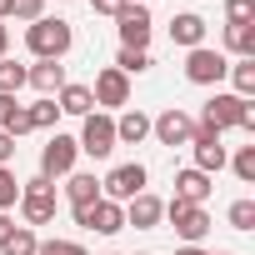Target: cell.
<instances>
[{
	"label": "cell",
	"instance_id": "23",
	"mask_svg": "<svg viewBox=\"0 0 255 255\" xmlns=\"http://www.w3.org/2000/svg\"><path fill=\"white\" fill-rule=\"evenodd\" d=\"M35 250H40V240H35V230H30V225H15V230H10V240L0 245V255H35Z\"/></svg>",
	"mask_w": 255,
	"mask_h": 255
},
{
	"label": "cell",
	"instance_id": "35",
	"mask_svg": "<svg viewBox=\"0 0 255 255\" xmlns=\"http://www.w3.org/2000/svg\"><path fill=\"white\" fill-rule=\"evenodd\" d=\"M10 160H15V140L0 130V165H10Z\"/></svg>",
	"mask_w": 255,
	"mask_h": 255
},
{
	"label": "cell",
	"instance_id": "9",
	"mask_svg": "<svg viewBox=\"0 0 255 255\" xmlns=\"http://www.w3.org/2000/svg\"><path fill=\"white\" fill-rule=\"evenodd\" d=\"M75 155H80V145H75L70 135H50V145L40 150V175H45V180L75 175Z\"/></svg>",
	"mask_w": 255,
	"mask_h": 255
},
{
	"label": "cell",
	"instance_id": "18",
	"mask_svg": "<svg viewBox=\"0 0 255 255\" xmlns=\"http://www.w3.org/2000/svg\"><path fill=\"white\" fill-rule=\"evenodd\" d=\"M0 130H5L10 140L30 130V110H25V105H20L15 95H0Z\"/></svg>",
	"mask_w": 255,
	"mask_h": 255
},
{
	"label": "cell",
	"instance_id": "39",
	"mask_svg": "<svg viewBox=\"0 0 255 255\" xmlns=\"http://www.w3.org/2000/svg\"><path fill=\"white\" fill-rule=\"evenodd\" d=\"M5 15H10V0H0V20H5Z\"/></svg>",
	"mask_w": 255,
	"mask_h": 255
},
{
	"label": "cell",
	"instance_id": "14",
	"mask_svg": "<svg viewBox=\"0 0 255 255\" xmlns=\"http://www.w3.org/2000/svg\"><path fill=\"white\" fill-rule=\"evenodd\" d=\"M210 190H215V185H210V175H205V170H195V165L175 175V200H190V205H205V200H210Z\"/></svg>",
	"mask_w": 255,
	"mask_h": 255
},
{
	"label": "cell",
	"instance_id": "26",
	"mask_svg": "<svg viewBox=\"0 0 255 255\" xmlns=\"http://www.w3.org/2000/svg\"><path fill=\"white\" fill-rule=\"evenodd\" d=\"M220 165H225V145H220V140L195 145V170H205V175H210V170H220Z\"/></svg>",
	"mask_w": 255,
	"mask_h": 255
},
{
	"label": "cell",
	"instance_id": "4",
	"mask_svg": "<svg viewBox=\"0 0 255 255\" xmlns=\"http://www.w3.org/2000/svg\"><path fill=\"white\" fill-rule=\"evenodd\" d=\"M225 70H230V60H225L220 50H210V45H195V50L185 55V80H190V85H220Z\"/></svg>",
	"mask_w": 255,
	"mask_h": 255
},
{
	"label": "cell",
	"instance_id": "11",
	"mask_svg": "<svg viewBox=\"0 0 255 255\" xmlns=\"http://www.w3.org/2000/svg\"><path fill=\"white\" fill-rule=\"evenodd\" d=\"M115 20H120V45H125V50H145V45H150V10H145V5L130 0Z\"/></svg>",
	"mask_w": 255,
	"mask_h": 255
},
{
	"label": "cell",
	"instance_id": "24",
	"mask_svg": "<svg viewBox=\"0 0 255 255\" xmlns=\"http://www.w3.org/2000/svg\"><path fill=\"white\" fill-rule=\"evenodd\" d=\"M225 75L235 80V95H240V100H250V95H255V60H235Z\"/></svg>",
	"mask_w": 255,
	"mask_h": 255
},
{
	"label": "cell",
	"instance_id": "1",
	"mask_svg": "<svg viewBox=\"0 0 255 255\" xmlns=\"http://www.w3.org/2000/svg\"><path fill=\"white\" fill-rule=\"evenodd\" d=\"M25 45H30V55H40V60H60V55L75 45V30H70V20H60V15H40V20L25 30Z\"/></svg>",
	"mask_w": 255,
	"mask_h": 255
},
{
	"label": "cell",
	"instance_id": "29",
	"mask_svg": "<svg viewBox=\"0 0 255 255\" xmlns=\"http://www.w3.org/2000/svg\"><path fill=\"white\" fill-rule=\"evenodd\" d=\"M225 20L230 25H255V0H225Z\"/></svg>",
	"mask_w": 255,
	"mask_h": 255
},
{
	"label": "cell",
	"instance_id": "19",
	"mask_svg": "<svg viewBox=\"0 0 255 255\" xmlns=\"http://www.w3.org/2000/svg\"><path fill=\"white\" fill-rule=\"evenodd\" d=\"M55 105L65 110V115H90L95 110V95H90V85H60V95H55Z\"/></svg>",
	"mask_w": 255,
	"mask_h": 255
},
{
	"label": "cell",
	"instance_id": "34",
	"mask_svg": "<svg viewBox=\"0 0 255 255\" xmlns=\"http://www.w3.org/2000/svg\"><path fill=\"white\" fill-rule=\"evenodd\" d=\"M90 5H95V15H120L130 0H90Z\"/></svg>",
	"mask_w": 255,
	"mask_h": 255
},
{
	"label": "cell",
	"instance_id": "8",
	"mask_svg": "<svg viewBox=\"0 0 255 255\" xmlns=\"http://www.w3.org/2000/svg\"><path fill=\"white\" fill-rule=\"evenodd\" d=\"M100 190H105V200H115V205H120V200H135V195L145 190V165H135V160H130V165H115V170L100 180Z\"/></svg>",
	"mask_w": 255,
	"mask_h": 255
},
{
	"label": "cell",
	"instance_id": "28",
	"mask_svg": "<svg viewBox=\"0 0 255 255\" xmlns=\"http://www.w3.org/2000/svg\"><path fill=\"white\" fill-rule=\"evenodd\" d=\"M15 200H20V180H15L10 165H0V210H10Z\"/></svg>",
	"mask_w": 255,
	"mask_h": 255
},
{
	"label": "cell",
	"instance_id": "15",
	"mask_svg": "<svg viewBox=\"0 0 255 255\" xmlns=\"http://www.w3.org/2000/svg\"><path fill=\"white\" fill-rule=\"evenodd\" d=\"M170 40H175V45H185V50L205 45V20H200L195 10H180V15L170 20Z\"/></svg>",
	"mask_w": 255,
	"mask_h": 255
},
{
	"label": "cell",
	"instance_id": "38",
	"mask_svg": "<svg viewBox=\"0 0 255 255\" xmlns=\"http://www.w3.org/2000/svg\"><path fill=\"white\" fill-rule=\"evenodd\" d=\"M175 255H205V250H200V245H180Z\"/></svg>",
	"mask_w": 255,
	"mask_h": 255
},
{
	"label": "cell",
	"instance_id": "36",
	"mask_svg": "<svg viewBox=\"0 0 255 255\" xmlns=\"http://www.w3.org/2000/svg\"><path fill=\"white\" fill-rule=\"evenodd\" d=\"M10 230H15V220H10L5 210H0V245H5V240H10Z\"/></svg>",
	"mask_w": 255,
	"mask_h": 255
},
{
	"label": "cell",
	"instance_id": "2",
	"mask_svg": "<svg viewBox=\"0 0 255 255\" xmlns=\"http://www.w3.org/2000/svg\"><path fill=\"white\" fill-rule=\"evenodd\" d=\"M200 125H210V130H225V125L255 130V110H250V100H240V95H210L205 110H200Z\"/></svg>",
	"mask_w": 255,
	"mask_h": 255
},
{
	"label": "cell",
	"instance_id": "30",
	"mask_svg": "<svg viewBox=\"0 0 255 255\" xmlns=\"http://www.w3.org/2000/svg\"><path fill=\"white\" fill-rule=\"evenodd\" d=\"M230 165H235V175H240V180H245V185H250V180H255V145H240V150H235V160H230Z\"/></svg>",
	"mask_w": 255,
	"mask_h": 255
},
{
	"label": "cell",
	"instance_id": "13",
	"mask_svg": "<svg viewBox=\"0 0 255 255\" xmlns=\"http://www.w3.org/2000/svg\"><path fill=\"white\" fill-rule=\"evenodd\" d=\"M160 220H165V200H155L145 190L130 200V210H125V225H135V230H155Z\"/></svg>",
	"mask_w": 255,
	"mask_h": 255
},
{
	"label": "cell",
	"instance_id": "20",
	"mask_svg": "<svg viewBox=\"0 0 255 255\" xmlns=\"http://www.w3.org/2000/svg\"><path fill=\"white\" fill-rule=\"evenodd\" d=\"M65 195H70V210H85V205L100 200V180L95 175H70L65 180Z\"/></svg>",
	"mask_w": 255,
	"mask_h": 255
},
{
	"label": "cell",
	"instance_id": "32",
	"mask_svg": "<svg viewBox=\"0 0 255 255\" xmlns=\"http://www.w3.org/2000/svg\"><path fill=\"white\" fill-rule=\"evenodd\" d=\"M10 15H15V20H30V25H35V20L45 15V0H10Z\"/></svg>",
	"mask_w": 255,
	"mask_h": 255
},
{
	"label": "cell",
	"instance_id": "5",
	"mask_svg": "<svg viewBox=\"0 0 255 255\" xmlns=\"http://www.w3.org/2000/svg\"><path fill=\"white\" fill-rule=\"evenodd\" d=\"M165 220L175 225V235H180L185 245L205 240V230H210V215H205V205H190V200H170V205H165Z\"/></svg>",
	"mask_w": 255,
	"mask_h": 255
},
{
	"label": "cell",
	"instance_id": "12",
	"mask_svg": "<svg viewBox=\"0 0 255 255\" xmlns=\"http://www.w3.org/2000/svg\"><path fill=\"white\" fill-rule=\"evenodd\" d=\"M90 95H95V105H125V100H130V75H120L115 65H105V70L95 75Z\"/></svg>",
	"mask_w": 255,
	"mask_h": 255
},
{
	"label": "cell",
	"instance_id": "16",
	"mask_svg": "<svg viewBox=\"0 0 255 255\" xmlns=\"http://www.w3.org/2000/svg\"><path fill=\"white\" fill-rule=\"evenodd\" d=\"M25 85H35L40 95H60V85H65V65H60V60H40V65L25 70Z\"/></svg>",
	"mask_w": 255,
	"mask_h": 255
},
{
	"label": "cell",
	"instance_id": "22",
	"mask_svg": "<svg viewBox=\"0 0 255 255\" xmlns=\"http://www.w3.org/2000/svg\"><path fill=\"white\" fill-rule=\"evenodd\" d=\"M30 110V130H50V125L60 120V105H55V95H40L35 105H25Z\"/></svg>",
	"mask_w": 255,
	"mask_h": 255
},
{
	"label": "cell",
	"instance_id": "31",
	"mask_svg": "<svg viewBox=\"0 0 255 255\" xmlns=\"http://www.w3.org/2000/svg\"><path fill=\"white\" fill-rule=\"evenodd\" d=\"M230 225L235 230H255V200H235L230 205Z\"/></svg>",
	"mask_w": 255,
	"mask_h": 255
},
{
	"label": "cell",
	"instance_id": "40",
	"mask_svg": "<svg viewBox=\"0 0 255 255\" xmlns=\"http://www.w3.org/2000/svg\"><path fill=\"white\" fill-rule=\"evenodd\" d=\"M220 255H230V250H220Z\"/></svg>",
	"mask_w": 255,
	"mask_h": 255
},
{
	"label": "cell",
	"instance_id": "27",
	"mask_svg": "<svg viewBox=\"0 0 255 255\" xmlns=\"http://www.w3.org/2000/svg\"><path fill=\"white\" fill-rule=\"evenodd\" d=\"M25 85V65H15V60H0V95H15Z\"/></svg>",
	"mask_w": 255,
	"mask_h": 255
},
{
	"label": "cell",
	"instance_id": "7",
	"mask_svg": "<svg viewBox=\"0 0 255 255\" xmlns=\"http://www.w3.org/2000/svg\"><path fill=\"white\" fill-rule=\"evenodd\" d=\"M75 225L80 230H95V235H115V230H125V210L115 205V200H95V205H85V210H75Z\"/></svg>",
	"mask_w": 255,
	"mask_h": 255
},
{
	"label": "cell",
	"instance_id": "21",
	"mask_svg": "<svg viewBox=\"0 0 255 255\" xmlns=\"http://www.w3.org/2000/svg\"><path fill=\"white\" fill-rule=\"evenodd\" d=\"M225 50L240 60H255V25H225Z\"/></svg>",
	"mask_w": 255,
	"mask_h": 255
},
{
	"label": "cell",
	"instance_id": "37",
	"mask_svg": "<svg viewBox=\"0 0 255 255\" xmlns=\"http://www.w3.org/2000/svg\"><path fill=\"white\" fill-rule=\"evenodd\" d=\"M5 50H10V30L0 25V60H5Z\"/></svg>",
	"mask_w": 255,
	"mask_h": 255
},
{
	"label": "cell",
	"instance_id": "10",
	"mask_svg": "<svg viewBox=\"0 0 255 255\" xmlns=\"http://www.w3.org/2000/svg\"><path fill=\"white\" fill-rule=\"evenodd\" d=\"M150 135L160 140V145H190V135H195V120L185 115V110H160L155 120H150Z\"/></svg>",
	"mask_w": 255,
	"mask_h": 255
},
{
	"label": "cell",
	"instance_id": "33",
	"mask_svg": "<svg viewBox=\"0 0 255 255\" xmlns=\"http://www.w3.org/2000/svg\"><path fill=\"white\" fill-rule=\"evenodd\" d=\"M35 255H85V245L80 240H40Z\"/></svg>",
	"mask_w": 255,
	"mask_h": 255
},
{
	"label": "cell",
	"instance_id": "17",
	"mask_svg": "<svg viewBox=\"0 0 255 255\" xmlns=\"http://www.w3.org/2000/svg\"><path fill=\"white\" fill-rule=\"evenodd\" d=\"M150 135V115H140V110H125L120 120H115V145H140Z\"/></svg>",
	"mask_w": 255,
	"mask_h": 255
},
{
	"label": "cell",
	"instance_id": "3",
	"mask_svg": "<svg viewBox=\"0 0 255 255\" xmlns=\"http://www.w3.org/2000/svg\"><path fill=\"white\" fill-rule=\"evenodd\" d=\"M20 215H25V225H50L55 220V180H45V175L25 180L20 185Z\"/></svg>",
	"mask_w": 255,
	"mask_h": 255
},
{
	"label": "cell",
	"instance_id": "25",
	"mask_svg": "<svg viewBox=\"0 0 255 255\" xmlns=\"http://www.w3.org/2000/svg\"><path fill=\"white\" fill-rule=\"evenodd\" d=\"M155 60H150V50H125L120 45V55H115V70L120 75H140V70H150Z\"/></svg>",
	"mask_w": 255,
	"mask_h": 255
},
{
	"label": "cell",
	"instance_id": "6",
	"mask_svg": "<svg viewBox=\"0 0 255 255\" xmlns=\"http://www.w3.org/2000/svg\"><path fill=\"white\" fill-rule=\"evenodd\" d=\"M85 155H95V160H105L110 150H115V120L110 115H85V125H80V140H75Z\"/></svg>",
	"mask_w": 255,
	"mask_h": 255
},
{
	"label": "cell",
	"instance_id": "41",
	"mask_svg": "<svg viewBox=\"0 0 255 255\" xmlns=\"http://www.w3.org/2000/svg\"><path fill=\"white\" fill-rule=\"evenodd\" d=\"M140 5H145V0H140Z\"/></svg>",
	"mask_w": 255,
	"mask_h": 255
}]
</instances>
